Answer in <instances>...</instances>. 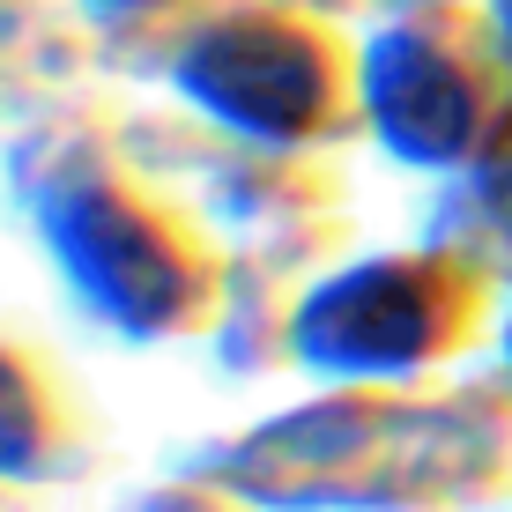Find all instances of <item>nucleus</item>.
Listing matches in <instances>:
<instances>
[{
  "instance_id": "nucleus-1",
  "label": "nucleus",
  "mask_w": 512,
  "mask_h": 512,
  "mask_svg": "<svg viewBox=\"0 0 512 512\" xmlns=\"http://www.w3.org/2000/svg\"><path fill=\"white\" fill-rule=\"evenodd\" d=\"M45 238L75 297L134 342H186L223 320V245L193 208L90 156L38 193Z\"/></svg>"
},
{
  "instance_id": "nucleus-2",
  "label": "nucleus",
  "mask_w": 512,
  "mask_h": 512,
  "mask_svg": "<svg viewBox=\"0 0 512 512\" xmlns=\"http://www.w3.org/2000/svg\"><path fill=\"white\" fill-rule=\"evenodd\" d=\"M498 320V268L468 245H401L312 282L290 349L327 379H416L468 357Z\"/></svg>"
},
{
  "instance_id": "nucleus-3",
  "label": "nucleus",
  "mask_w": 512,
  "mask_h": 512,
  "mask_svg": "<svg viewBox=\"0 0 512 512\" xmlns=\"http://www.w3.org/2000/svg\"><path fill=\"white\" fill-rule=\"evenodd\" d=\"M179 90L260 149H320L364 119V52L290 0H231L179 52Z\"/></svg>"
},
{
  "instance_id": "nucleus-4",
  "label": "nucleus",
  "mask_w": 512,
  "mask_h": 512,
  "mask_svg": "<svg viewBox=\"0 0 512 512\" xmlns=\"http://www.w3.org/2000/svg\"><path fill=\"white\" fill-rule=\"evenodd\" d=\"M512 104V60L490 15L416 8L364 45V127L401 164L468 171Z\"/></svg>"
},
{
  "instance_id": "nucleus-5",
  "label": "nucleus",
  "mask_w": 512,
  "mask_h": 512,
  "mask_svg": "<svg viewBox=\"0 0 512 512\" xmlns=\"http://www.w3.org/2000/svg\"><path fill=\"white\" fill-rule=\"evenodd\" d=\"M82 453V409L45 349L0 334V475H60Z\"/></svg>"
},
{
  "instance_id": "nucleus-6",
  "label": "nucleus",
  "mask_w": 512,
  "mask_h": 512,
  "mask_svg": "<svg viewBox=\"0 0 512 512\" xmlns=\"http://www.w3.org/2000/svg\"><path fill=\"white\" fill-rule=\"evenodd\" d=\"M461 193H468L475 231L512 260V104H505L498 127H490V141L475 149V164L461 171Z\"/></svg>"
},
{
  "instance_id": "nucleus-7",
  "label": "nucleus",
  "mask_w": 512,
  "mask_h": 512,
  "mask_svg": "<svg viewBox=\"0 0 512 512\" xmlns=\"http://www.w3.org/2000/svg\"><path fill=\"white\" fill-rule=\"evenodd\" d=\"M104 15H164V8H186V0H90Z\"/></svg>"
},
{
  "instance_id": "nucleus-8",
  "label": "nucleus",
  "mask_w": 512,
  "mask_h": 512,
  "mask_svg": "<svg viewBox=\"0 0 512 512\" xmlns=\"http://www.w3.org/2000/svg\"><path fill=\"white\" fill-rule=\"evenodd\" d=\"M490 23H498V38H505V60H512V0H490Z\"/></svg>"
},
{
  "instance_id": "nucleus-9",
  "label": "nucleus",
  "mask_w": 512,
  "mask_h": 512,
  "mask_svg": "<svg viewBox=\"0 0 512 512\" xmlns=\"http://www.w3.org/2000/svg\"><path fill=\"white\" fill-rule=\"evenodd\" d=\"M505 372H512V312H505Z\"/></svg>"
}]
</instances>
